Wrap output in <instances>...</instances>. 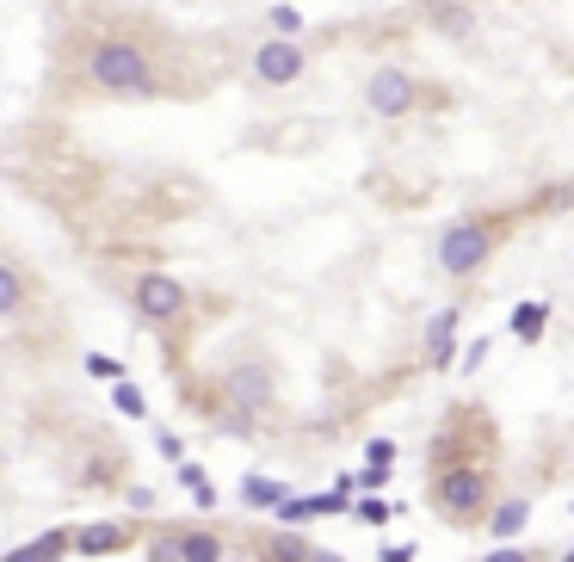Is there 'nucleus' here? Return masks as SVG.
Here are the masks:
<instances>
[{"instance_id": "1", "label": "nucleus", "mask_w": 574, "mask_h": 562, "mask_svg": "<svg viewBox=\"0 0 574 562\" xmlns=\"http://www.w3.org/2000/svg\"><path fill=\"white\" fill-rule=\"evenodd\" d=\"M87 81L99 93H136L142 99V93H155V62H149V50L130 44V38H105L87 56Z\"/></svg>"}, {"instance_id": "2", "label": "nucleus", "mask_w": 574, "mask_h": 562, "mask_svg": "<svg viewBox=\"0 0 574 562\" xmlns=\"http://www.w3.org/2000/svg\"><path fill=\"white\" fill-rule=\"evenodd\" d=\"M488 248H494L488 223H476V217H457V223L439 235V266H445L451 278H470V272L488 260Z\"/></svg>"}, {"instance_id": "3", "label": "nucleus", "mask_w": 574, "mask_h": 562, "mask_svg": "<svg viewBox=\"0 0 574 562\" xmlns=\"http://www.w3.org/2000/svg\"><path fill=\"white\" fill-rule=\"evenodd\" d=\"M136 315L142 322H179L186 315V285L173 272H142L136 278Z\"/></svg>"}, {"instance_id": "4", "label": "nucleus", "mask_w": 574, "mask_h": 562, "mask_svg": "<svg viewBox=\"0 0 574 562\" xmlns=\"http://www.w3.org/2000/svg\"><path fill=\"white\" fill-rule=\"evenodd\" d=\"M365 105L377 118H408L414 105H420V81L408 75V68H377L371 87H365Z\"/></svg>"}, {"instance_id": "5", "label": "nucleus", "mask_w": 574, "mask_h": 562, "mask_svg": "<svg viewBox=\"0 0 574 562\" xmlns=\"http://www.w3.org/2000/svg\"><path fill=\"white\" fill-rule=\"evenodd\" d=\"M303 44H291V38H272V44H260L254 50V81L260 87H291L297 75H303Z\"/></svg>"}, {"instance_id": "6", "label": "nucleus", "mask_w": 574, "mask_h": 562, "mask_svg": "<svg viewBox=\"0 0 574 562\" xmlns=\"http://www.w3.org/2000/svg\"><path fill=\"white\" fill-rule=\"evenodd\" d=\"M482 495H488V476H482V470H470V464L439 476V507H445V513H457V519H470V513L482 507Z\"/></svg>"}, {"instance_id": "7", "label": "nucleus", "mask_w": 574, "mask_h": 562, "mask_svg": "<svg viewBox=\"0 0 574 562\" xmlns=\"http://www.w3.org/2000/svg\"><path fill=\"white\" fill-rule=\"evenodd\" d=\"M229 402L247 414V408H266L272 402V377H266V365H235L229 371Z\"/></svg>"}, {"instance_id": "8", "label": "nucleus", "mask_w": 574, "mask_h": 562, "mask_svg": "<svg viewBox=\"0 0 574 562\" xmlns=\"http://www.w3.org/2000/svg\"><path fill=\"white\" fill-rule=\"evenodd\" d=\"M426 19H433L445 38H470V31H476V13H470V7H457V0H439V7L426 13Z\"/></svg>"}, {"instance_id": "9", "label": "nucleus", "mask_w": 574, "mask_h": 562, "mask_svg": "<svg viewBox=\"0 0 574 562\" xmlns=\"http://www.w3.org/2000/svg\"><path fill=\"white\" fill-rule=\"evenodd\" d=\"M75 544H81V556H105V550H118V544H124V525H87Z\"/></svg>"}, {"instance_id": "10", "label": "nucleus", "mask_w": 574, "mask_h": 562, "mask_svg": "<svg viewBox=\"0 0 574 562\" xmlns=\"http://www.w3.org/2000/svg\"><path fill=\"white\" fill-rule=\"evenodd\" d=\"M525 519H531V507H525V501H507V507L488 519V532H494V538H519V532H525Z\"/></svg>"}, {"instance_id": "11", "label": "nucleus", "mask_w": 574, "mask_h": 562, "mask_svg": "<svg viewBox=\"0 0 574 562\" xmlns=\"http://www.w3.org/2000/svg\"><path fill=\"white\" fill-rule=\"evenodd\" d=\"M179 562H223V550H217V538L210 532H192V538H179V550H173Z\"/></svg>"}, {"instance_id": "12", "label": "nucleus", "mask_w": 574, "mask_h": 562, "mask_svg": "<svg viewBox=\"0 0 574 562\" xmlns=\"http://www.w3.org/2000/svg\"><path fill=\"white\" fill-rule=\"evenodd\" d=\"M451 328H457V315L445 309V315H433V328H426V346H433V365H445L451 359Z\"/></svg>"}, {"instance_id": "13", "label": "nucleus", "mask_w": 574, "mask_h": 562, "mask_svg": "<svg viewBox=\"0 0 574 562\" xmlns=\"http://www.w3.org/2000/svg\"><path fill=\"white\" fill-rule=\"evenodd\" d=\"M544 315H550L544 303H519V309H513V334H519V340H537V334H544Z\"/></svg>"}, {"instance_id": "14", "label": "nucleus", "mask_w": 574, "mask_h": 562, "mask_svg": "<svg viewBox=\"0 0 574 562\" xmlns=\"http://www.w3.org/2000/svg\"><path fill=\"white\" fill-rule=\"evenodd\" d=\"M62 544H68L62 532H44V538H38V544H31V550H13L7 562H56V556H62Z\"/></svg>"}, {"instance_id": "15", "label": "nucleus", "mask_w": 574, "mask_h": 562, "mask_svg": "<svg viewBox=\"0 0 574 562\" xmlns=\"http://www.w3.org/2000/svg\"><path fill=\"white\" fill-rule=\"evenodd\" d=\"M19 303H25V278L13 266H0V315H19Z\"/></svg>"}, {"instance_id": "16", "label": "nucleus", "mask_w": 574, "mask_h": 562, "mask_svg": "<svg viewBox=\"0 0 574 562\" xmlns=\"http://www.w3.org/2000/svg\"><path fill=\"white\" fill-rule=\"evenodd\" d=\"M247 501H254V507H278V501H284V482H272V476H247Z\"/></svg>"}, {"instance_id": "17", "label": "nucleus", "mask_w": 574, "mask_h": 562, "mask_svg": "<svg viewBox=\"0 0 574 562\" xmlns=\"http://www.w3.org/2000/svg\"><path fill=\"white\" fill-rule=\"evenodd\" d=\"M272 562H309V544L291 538V532H278V538H272Z\"/></svg>"}, {"instance_id": "18", "label": "nucleus", "mask_w": 574, "mask_h": 562, "mask_svg": "<svg viewBox=\"0 0 574 562\" xmlns=\"http://www.w3.org/2000/svg\"><path fill=\"white\" fill-rule=\"evenodd\" d=\"M112 402H118V408H124L130 420L142 414V390H136V383H118V390H112Z\"/></svg>"}, {"instance_id": "19", "label": "nucleus", "mask_w": 574, "mask_h": 562, "mask_svg": "<svg viewBox=\"0 0 574 562\" xmlns=\"http://www.w3.org/2000/svg\"><path fill=\"white\" fill-rule=\"evenodd\" d=\"M179 476H186V488H192L198 501H210V482H204V470H198V464H186V470H179Z\"/></svg>"}, {"instance_id": "20", "label": "nucleus", "mask_w": 574, "mask_h": 562, "mask_svg": "<svg viewBox=\"0 0 574 562\" xmlns=\"http://www.w3.org/2000/svg\"><path fill=\"white\" fill-rule=\"evenodd\" d=\"M272 31H278V38H291V31H297V13H291V7H272Z\"/></svg>"}, {"instance_id": "21", "label": "nucleus", "mask_w": 574, "mask_h": 562, "mask_svg": "<svg viewBox=\"0 0 574 562\" xmlns=\"http://www.w3.org/2000/svg\"><path fill=\"white\" fill-rule=\"evenodd\" d=\"M389 458H396V445H389V439H371V470H383Z\"/></svg>"}, {"instance_id": "22", "label": "nucleus", "mask_w": 574, "mask_h": 562, "mask_svg": "<svg viewBox=\"0 0 574 562\" xmlns=\"http://www.w3.org/2000/svg\"><path fill=\"white\" fill-rule=\"evenodd\" d=\"M358 519H365V525H383V519H389V507H383V501H365V507H358Z\"/></svg>"}, {"instance_id": "23", "label": "nucleus", "mask_w": 574, "mask_h": 562, "mask_svg": "<svg viewBox=\"0 0 574 562\" xmlns=\"http://www.w3.org/2000/svg\"><path fill=\"white\" fill-rule=\"evenodd\" d=\"M488 562H531V556H525V550H494Z\"/></svg>"}]
</instances>
